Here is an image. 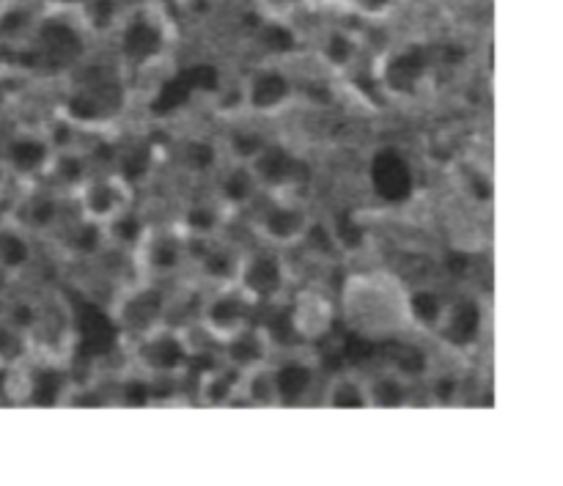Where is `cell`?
<instances>
[{
  "label": "cell",
  "instance_id": "obj_28",
  "mask_svg": "<svg viewBox=\"0 0 563 486\" xmlns=\"http://www.w3.org/2000/svg\"><path fill=\"white\" fill-rule=\"evenodd\" d=\"M396 363H399L401 372L421 374L423 366H427V357H423L418 350H412V346H401L399 355H396Z\"/></svg>",
  "mask_w": 563,
  "mask_h": 486
},
{
  "label": "cell",
  "instance_id": "obj_12",
  "mask_svg": "<svg viewBox=\"0 0 563 486\" xmlns=\"http://www.w3.org/2000/svg\"><path fill=\"white\" fill-rule=\"evenodd\" d=\"M181 361H185V350H181L179 341L170 339V335L154 341L152 350H148V363H152L154 368H159V372H174Z\"/></svg>",
  "mask_w": 563,
  "mask_h": 486
},
{
  "label": "cell",
  "instance_id": "obj_49",
  "mask_svg": "<svg viewBox=\"0 0 563 486\" xmlns=\"http://www.w3.org/2000/svg\"><path fill=\"white\" fill-rule=\"evenodd\" d=\"M275 3H291V0H275Z\"/></svg>",
  "mask_w": 563,
  "mask_h": 486
},
{
  "label": "cell",
  "instance_id": "obj_33",
  "mask_svg": "<svg viewBox=\"0 0 563 486\" xmlns=\"http://www.w3.org/2000/svg\"><path fill=\"white\" fill-rule=\"evenodd\" d=\"M187 163L192 168H209L214 163V148L207 143H192V146H187Z\"/></svg>",
  "mask_w": 563,
  "mask_h": 486
},
{
  "label": "cell",
  "instance_id": "obj_18",
  "mask_svg": "<svg viewBox=\"0 0 563 486\" xmlns=\"http://www.w3.org/2000/svg\"><path fill=\"white\" fill-rule=\"evenodd\" d=\"M88 212L97 214V218H108V214L115 212L119 207V198H115V190L108 185H93L86 196Z\"/></svg>",
  "mask_w": 563,
  "mask_h": 486
},
{
  "label": "cell",
  "instance_id": "obj_40",
  "mask_svg": "<svg viewBox=\"0 0 563 486\" xmlns=\"http://www.w3.org/2000/svg\"><path fill=\"white\" fill-rule=\"evenodd\" d=\"M113 0H91V20L97 22V25H108L110 20H113Z\"/></svg>",
  "mask_w": 563,
  "mask_h": 486
},
{
  "label": "cell",
  "instance_id": "obj_2",
  "mask_svg": "<svg viewBox=\"0 0 563 486\" xmlns=\"http://www.w3.org/2000/svg\"><path fill=\"white\" fill-rule=\"evenodd\" d=\"M300 163L291 159L284 148H262L256 154V176L267 185H286V181H295Z\"/></svg>",
  "mask_w": 563,
  "mask_h": 486
},
{
  "label": "cell",
  "instance_id": "obj_42",
  "mask_svg": "<svg viewBox=\"0 0 563 486\" xmlns=\"http://www.w3.org/2000/svg\"><path fill=\"white\" fill-rule=\"evenodd\" d=\"M234 148L242 154V157H256L262 152V141L256 135H236Z\"/></svg>",
  "mask_w": 563,
  "mask_h": 486
},
{
  "label": "cell",
  "instance_id": "obj_44",
  "mask_svg": "<svg viewBox=\"0 0 563 486\" xmlns=\"http://www.w3.org/2000/svg\"><path fill=\"white\" fill-rule=\"evenodd\" d=\"M60 176H64L66 181H80V176H82V165H80V159L77 157H64L60 159Z\"/></svg>",
  "mask_w": 563,
  "mask_h": 486
},
{
  "label": "cell",
  "instance_id": "obj_8",
  "mask_svg": "<svg viewBox=\"0 0 563 486\" xmlns=\"http://www.w3.org/2000/svg\"><path fill=\"white\" fill-rule=\"evenodd\" d=\"M478 328H482V311H478L473 302H462L454 311V317H451L449 339L454 341V344L465 346L471 344V341H476Z\"/></svg>",
  "mask_w": 563,
  "mask_h": 486
},
{
  "label": "cell",
  "instance_id": "obj_48",
  "mask_svg": "<svg viewBox=\"0 0 563 486\" xmlns=\"http://www.w3.org/2000/svg\"><path fill=\"white\" fill-rule=\"evenodd\" d=\"M451 394H454V383H440V396H443V399H449Z\"/></svg>",
  "mask_w": 563,
  "mask_h": 486
},
{
  "label": "cell",
  "instance_id": "obj_15",
  "mask_svg": "<svg viewBox=\"0 0 563 486\" xmlns=\"http://www.w3.org/2000/svg\"><path fill=\"white\" fill-rule=\"evenodd\" d=\"M242 313H245V308H242V302L236 297H220L209 308V322L218 330H234L242 322Z\"/></svg>",
  "mask_w": 563,
  "mask_h": 486
},
{
  "label": "cell",
  "instance_id": "obj_35",
  "mask_svg": "<svg viewBox=\"0 0 563 486\" xmlns=\"http://www.w3.org/2000/svg\"><path fill=\"white\" fill-rule=\"evenodd\" d=\"M75 247L80 253H93L99 247V231L97 225H80L75 234Z\"/></svg>",
  "mask_w": 563,
  "mask_h": 486
},
{
  "label": "cell",
  "instance_id": "obj_16",
  "mask_svg": "<svg viewBox=\"0 0 563 486\" xmlns=\"http://www.w3.org/2000/svg\"><path fill=\"white\" fill-rule=\"evenodd\" d=\"M190 93H192V86L187 82L185 75H179L176 80H170L163 91H159L157 99H154V113H170V110H176L179 104H185Z\"/></svg>",
  "mask_w": 563,
  "mask_h": 486
},
{
  "label": "cell",
  "instance_id": "obj_10",
  "mask_svg": "<svg viewBox=\"0 0 563 486\" xmlns=\"http://www.w3.org/2000/svg\"><path fill=\"white\" fill-rule=\"evenodd\" d=\"M5 157L16 170H36L47 157V148H44L42 141H33V137H16V141L9 143Z\"/></svg>",
  "mask_w": 563,
  "mask_h": 486
},
{
  "label": "cell",
  "instance_id": "obj_3",
  "mask_svg": "<svg viewBox=\"0 0 563 486\" xmlns=\"http://www.w3.org/2000/svg\"><path fill=\"white\" fill-rule=\"evenodd\" d=\"M159 31L148 20H132L124 27V38H121V47L130 55L132 60H146L152 58L159 49Z\"/></svg>",
  "mask_w": 563,
  "mask_h": 486
},
{
  "label": "cell",
  "instance_id": "obj_14",
  "mask_svg": "<svg viewBox=\"0 0 563 486\" xmlns=\"http://www.w3.org/2000/svg\"><path fill=\"white\" fill-rule=\"evenodd\" d=\"M159 313V295H154V291H146V295L135 297V300L126 306L124 317L126 322L132 324L135 330H143L146 324L154 322V317Z\"/></svg>",
  "mask_w": 563,
  "mask_h": 486
},
{
  "label": "cell",
  "instance_id": "obj_41",
  "mask_svg": "<svg viewBox=\"0 0 563 486\" xmlns=\"http://www.w3.org/2000/svg\"><path fill=\"white\" fill-rule=\"evenodd\" d=\"M22 25H25V14H22V11H5V14H0V31H3L5 36L20 33Z\"/></svg>",
  "mask_w": 563,
  "mask_h": 486
},
{
  "label": "cell",
  "instance_id": "obj_7",
  "mask_svg": "<svg viewBox=\"0 0 563 486\" xmlns=\"http://www.w3.org/2000/svg\"><path fill=\"white\" fill-rule=\"evenodd\" d=\"M289 93V82H286L284 75H275V71H267V75H258L251 86V104L258 110H273L278 108L280 102Z\"/></svg>",
  "mask_w": 563,
  "mask_h": 486
},
{
  "label": "cell",
  "instance_id": "obj_13",
  "mask_svg": "<svg viewBox=\"0 0 563 486\" xmlns=\"http://www.w3.org/2000/svg\"><path fill=\"white\" fill-rule=\"evenodd\" d=\"M31 256V247L14 231H0V267L20 269Z\"/></svg>",
  "mask_w": 563,
  "mask_h": 486
},
{
  "label": "cell",
  "instance_id": "obj_25",
  "mask_svg": "<svg viewBox=\"0 0 563 486\" xmlns=\"http://www.w3.org/2000/svg\"><path fill=\"white\" fill-rule=\"evenodd\" d=\"M148 168V152L146 148H132L121 159V170H124L126 179H141Z\"/></svg>",
  "mask_w": 563,
  "mask_h": 486
},
{
  "label": "cell",
  "instance_id": "obj_47",
  "mask_svg": "<svg viewBox=\"0 0 563 486\" xmlns=\"http://www.w3.org/2000/svg\"><path fill=\"white\" fill-rule=\"evenodd\" d=\"M449 267H451V269H456V273H462V269H465V267H467V258H465V256H462V253H456V256H451Z\"/></svg>",
  "mask_w": 563,
  "mask_h": 486
},
{
  "label": "cell",
  "instance_id": "obj_5",
  "mask_svg": "<svg viewBox=\"0 0 563 486\" xmlns=\"http://www.w3.org/2000/svg\"><path fill=\"white\" fill-rule=\"evenodd\" d=\"M423 69H427L423 55L418 53V49H410V53H401L390 60L388 69H385V80H388V86L396 88V91H407V88H412L421 80Z\"/></svg>",
  "mask_w": 563,
  "mask_h": 486
},
{
  "label": "cell",
  "instance_id": "obj_23",
  "mask_svg": "<svg viewBox=\"0 0 563 486\" xmlns=\"http://www.w3.org/2000/svg\"><path fill=\"white\" fill-rule=\"evenodd\" d=\"M374 401H377L379 407L405 405V388H401L396 379H379V383L374 385Z\"/></svg>",
  "mask_w": 563,
  "mask_h": 486
},
{
  "label": "cell",
  "instance_id": "obj_22",
  "mask_svg": "<svg viewBox=\"0 0 563 486\" xmlns=\"http://www.w3.org/2000/svg\"><path fill=\"white\" fill-rule=\"evenodd\" d=\"M412 313H416L423 324H434L440 319V313H443V306H440V300L432 291H418V295L412 297Z\"/></svg>",
  "mask_w": 563,
  "mask_h": 486
},
{
  "label": "cell",
  "instance_id": "obj_20",
  "mask_svg": "<svg viewBox=\"0 0 563 486\" xmlns=\"http://www.w3.org/2000/svg\"><path fill=\"white\" fill-rule=\"evenodd\" d=\"M229 355L231 361L240 363V366H251V363H256L258 357H262V344H258L256 335H240V339L231 344Z\"/></svg>",
  "mask_w": 563,
  "mask_h": 486
},
{
  "label": "cell",
  "instance_id": "obj_34",
  "mask_svg": "<svg viewBox=\"0 0 563 486\" xmlns=\"http://www.w3.org/2000/svg\"><path fill=\"white\" fill-rule=\"evenodd\" d=\"M185 77L192 86V91H196V88H214V82H218V71H214L212 66H196V69L185 71Z\"/></svg>",
  "mask_w": 563,
  "mask_h": 486
},
{
  "label": "cell",
  "instance_id": "obj_32",
  "mask_svg": "<svg viewBox=\"0 0 563 486\" xmlns=\"http://www.w3.org/2000/svg\"><path fill=\"white\" fill-rule=\"evenodd\" d=\"M269 333H273L275 341H280V344H286V341L295 339V333H297L295 319H291L289 313H278V317L273 319V328H269Z\"/></svg>",
  "mask_w": 563,
  "mask_h": 486
},
{
  "label": "cell",
  "instance_id": "obj_39",
  "mask_svg": "<svg viewBox=\"0 0 563 486\" xmlns=\"http://www.w3.org/2000/svg\"><path fill=\"white\" fill-rule=\"evenodd\" d=\"M187 225L196 231L214 229V212L212 209H192V212H187Z\"/></svg>",
  "mask_w": 563,
  "mask_h": 486
},
{
  "label": "cell",
  "instance_id": "obj_17",
  "mask_svg": "<svg viewBox=\"0 0 563 486\" xmlns=\"http://www.w3.org/2000/svg\"><path fill=\"white\" fill-rule=\"evenodd\" d=\"M31 399L33 405L38 407H49L58 401L60 394V374L58 372H38L36 379H33V388H31Z\"/></svg>",
  "mask_w": 563,
  "mask_h": 486
},
{
  "label": "cell",
  "instance_id": "obj_6",
  "mask_svg": "<svg viewBox=\"0 0 563 486\" xmlns=\"http://www.w3.org/2000/svg\"><path fill=\"white\" fill-rule=\"evenodd\" d=\"M80 333L86 352H108L115 341V330L110 328L108 319L93 308H86L80 317Z\"/></svg>",
  "mask_w": 563,
  "mask_h": 486
},
{
  "label": "cell",
  "instance_id": "obj_24",
  "mask_svg": "<svg viewBox=\"0 0 563 486\" xmlns=\"http://www.w3.org/2000/svg\"><path fill=\"white\" fill-rule=\"evenodd\" d=\"M262 42H264V47L275 49V53H286V49L295 47V36H291V33L286 31L284 25H269V27H264Z\"/></svg>",
  "mask_w": 563,
  "mask_h": 486
},
{
  "label": "cell",
  "instance_id": "obj_19",
  "mask_svg": "<svg viewBox=\"0 0 563 486\" xmlns=\"http://www.w3.org/2000/svg\"><path fill=\"white\" fill-rule=\"evenodd\" d=\"M42 42L53 49H75L77 36L69 25L64 22H49V25L42 27Z\"/></svg>",
  "mask_w": 563,
  "mask_h": 486
},
{
  "label": "cell",
  "instance_id": "obj_4",
  "mask_svg": "<svg viewBox=\"0 0 563 486\" xmlns=\"http://www.w3.org/2000/svg\"><path fill=\"white\" fill-rule=\"evenodd\" d=\"M284 284L280 275V264L273 256H258L247 264L245 269V286L258 297H273Z\"/></svg>",
  "mask_w": 563,
  "mask_h": 486
},
{
  "label": "cell",
  "instance_id": "obj_21",
  "mask_svg": "<svg viewBox=\"0 0 563 486\" xmlns=\"http://www.w3.org/2000/svg\"><path fill=\"white\" fill-rule=\"evenodd\" d=\"M335 240L344 247H350V251H355V247L363 245V225L355 218H350V214H339V220H335Z\"/></svg>",
  "mask_w": 563,
  "mask_h": 486
},
{
  "label": "cell",
  "instance_id": "obj_50",
  "mask_svg": "<svg viewBox=\"0 0 563 486\" xmlns=\"http://www.w3.org/2000/svg\"><path fill=\"white\" fill-rule=\"evenodd\" d=\"M0 5H3V0H0Z\"/></svg>",
  "mask_w": 563,
  "mask_h": 486
},
{
  "label": "cell",
  "instance_id": "obj_11",
  "mask_svg": "<svg viewBox=\"0 0 563 486\" xmlns=\"http://www.w3.org/2000/svg\"><path fill=\"white\" fill-rule=\"evenodd\" d=\"M302 229H306V220H302V212H297V209H275L267 218V234L273 240L289 242L300 236Z\"/></svg>",
  "mask_w": 563,
  "mask_h": 486
},
{
  "label": "cell",
  "instance_id": "obj_43",
  "mask_svg": "<svg viewBox=\"0 0 563 486\" xmlns=\"http://www.w3.org/2000/svg\"><path fill=\"white\" fill-rule=\"evenodd\" d=\"M308 242H311L317 251H324V253L333 247V236H330V231L322 229V225H313V229L308 231Z\"/></svg>",
  "mask_w": 563,
  "mask_h": 486
},
{
  "label": "cell",
  "instance_id": "obj_29",
  "mask_svg": "<svg viewBox=\"0 0 563 486\" xmlns=\"http://www.w3.org/2000/svg\"><path fill=\"white\" fill-rule=\"evenodd\" d=\"M152 258L159 269H174L176 262H179V247H176L174 242L163 240V242H157V247H154Z\"/></svg>",
  "mask_w": 563,
  "mask_h": 486
},
{
  "label": "cell",
  "instance_id": "obj_30",
  "mask_svg": "<svg viewBox=\"0 0 563 486\" xmlns=\"http://www.w3.org/2000/svg\"><path fill=\"white\" fill-rule=\"evenodd\" d=\"M333 405L335 407H346V410H350V407H366V396L361 394V390L355 388V385H341L339 390H335L333 394Z\"/></svg>",
  "mask_w": 563,
  "mask_h": 486
},
{
  "label": "cell",
  "instance_id": "obj_9",
  "mask_svg": "<svg viewBox=\"0 0 563 486\" xmlns=\"http://www.w3.org/2000/svg\"><path fill=\"white\" fill-rule=\"evenodd\" d=\"M311 385V372L300 363H289L275 374V394L286 401H297Z\"/></svg>",
  "mask_w": 563,
  "mask_h": 486
},
{
  "label": "cell",
  "instance_id": "obj_46",
  "mask_svg": "<svg viewBox=\"0 0 563 486\" xmlns=\"http://www.w3.org/2000/svg\"><path fill=\"white\" fill-rule=\"evenodd\" d=\"M209 399L212 401H223L225 396H229V379H223V377H214L212 379V385H209Z\"/></svg>",
  "mask_w": 563,
  "mask_h": 486
},
{
  "label": "cell",
  "instance_id": "obj_36",
  "mask_svg": "<svg viewBox=\"0 0 563 486\" xmlns=\"http://www.w3.org/2000/svg\"><path fill=\"white\" fill-rule=\"evenodd\" d=\"M20 350V341H16V333L9 328V324H0V363L11 361Z\"/></svg>",
  "mask_w": 563,
  "mask_h": 486
},
{
  "label": "cell",
  "instance_id": "obj_38",
  "mask_svg": "<svg viewBox=\"0 0 563 486\" xmlns=\"http://www.w3.org/2000/svg\"><path fill=\"white\" fill-rule=\"evenodd\" d=\"M115 236H119L121 242H135L137 234H141V223H137L132 214H124V218L115 220Z\"/></svg>",
  "mask_w": 563,
  "mask_h": 486
},
{
  "label": "cell",
  "instance_id": "obj_1",
  "mask_svg": "<svg viewBox=\"0 0 563 486\" xmlns=\"http://www.w3.org/2000/svg\"><path fill=\"white\" fill-rule=\"evenodd\" d=\"M372 179L379 196L390 198V201H401V198L410 196L412 190L410 168H407L405 159L394 152L377 154V159H374L372 165Z\"/></svg>",
  "mask_w": 563,
  "mask_h": 486
},
{
  "label": "cell",
  "instance_id": "obj_26",
  "mask_svg": "<svg viewBox=\"0 0 563 486\" xmlns=\"http://www.w3.org/2000/svg\"><path fill=\"white\" fill-rule=\"evenodd\" d=\"M251 176L245 174V170H234V174L225 179V196L231 198V201H245L247 196H251Z\"/></svg>",
  "mask_w": 563,
  "mask_h": 486
},
{
  "label": "cell",
  "instance_id": "obj_27",
  "mask_svg": "<svg viewBox=\"0 0 563 486\" xmlns=\"http://www.w3.org/2000/svg\"><path fill=\"white\" fill-rule=\"evenodd\" d=\"M352 53H355V47H352V42L346 36H333L328 42V47H324V55H328L333 64H346V60L352 58Z\"/></svg>",
  "mask_w": 563,
  "mask_h": 486
},
{
  "label": "cell",
  "instance_id": "obj_31",
  "mask_svg": "<svg viewBox=\"0 0 563 486\" xmlns=\"http://www.w3.org/2000/svg\"><path fill=\"white\" fill-rule=\"evenodd\" d=\"M55 214H58V207H55V201H49V198H38V201L31 207V223L42 229V225L53 223Z\"/></svg>",
  "mask_w": 563,
  "mask_h": 486
},
{
  "label": "cell",
  "instance_id": "obj_45",
  "mask_svg": "<svg viewBox=\"0 0 563 486\" xmlns=\"http://www.w3.org/2000/svg\"><path fill=\"white\" fill-rule=\"evenodd\" d=\"M207 269L212 275H229L231 258L225 253H209L207 256Z\"/></svg>",
  "mask_w": 563,
  "mask_h": 486
},
{
  "label": "cell",
  "instance_id": "obj_37",
  "mask_svg": "<svg viewBox=\"0 0 563 486\" xmlns=\"http://www.w3.org/2000/svg\"><path fill=\"white\" fill-rule=\"evenodd\" d=\"M124 401L130 407H143L148 401V385L141 379H132L124 385Z\"/></svg>",
  "mask_w": 563,
  "mask_h": 486
}]
</instances>
